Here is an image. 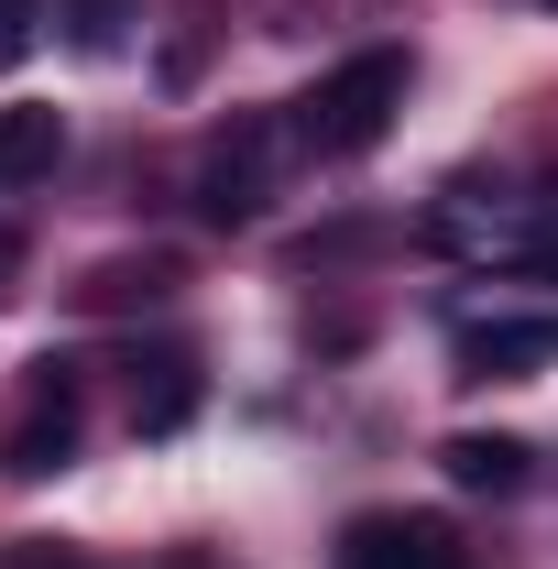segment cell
Returning <instances> with one entry per match:
<instances>
[{"instance_id":"obj_1","label":"cell","mask_w":558,"mask_h":569,"mask_svg":"<svg viewBox=\"0 0 558 569\" xmlns=\"http://www.w3.org/2000/svg\"><path fill=\"white\" fill-rule=\"evenodd\" d=\"M406 56L395 44H361L350 67H329L307 99H296V142L318 153V164H350V153H372V142L395 132V110H406Z\"/></svg>"},{"instance_id":"obj_2","label":"cell","mask_w":558,"mask_h":569,"mask_svg":"<svg viewBox=\"0 0 558 569\" xmlns=\"http://www.w3.org/2000/svg\"><path fill=\"white\" fill-rule=\"evenodd\" d=\"M77 427H88L77 372H67V361H33L22 395H11V417H0V482H44V471H67V460H77Z\"/></svg>"},{"instance_id":"obj_3","label":"cell","mask_w":558,"mask_h":569,"mask_svg":"<svg viewBox=\"0 0 558 569\" xmlns=\"http://www.w3.org/2000/svg\"><path fill=\"white\" fill-rule=\"evenodd\" d=\"M558 198H515V187H449L427 209V241L438 252H471V263H537Z\"/></svg>"},{"instance_id":"obj_4","label":"cell","mask_w":558,"mask_h":569,"mask_svg":"<svg viewBox=\"0 0 558 569\" xmlns=\"http://www.w3.org/2000/svg\"><path fill=\"white\" fill-rule=\"evenodd\" d=\"M263 176H275V132H263V121L219 132V142H209V164H198V219H209V230L263 219Z\"/></svg>"},{"instance_id":"obj_5","label":"cell","mask_w":558,"mask_h":569,"mask_svg":"<svg viewBox=\"0 0 558 569\" xmlns=\"http://www.w3.org/2000/svg\"><path fill=\"white\" fill-rule=\"evenodd\" d=\"M340 569H471V548L438 515H350Z\"/></svg>"},{"instance_id":"obj_6","label":"cell","mask_w":558,"mask_h":569,"mask_svg":"<svg viewBox=\"0 0 558 569\" xmlns=\"http://www.w3.org/2000/svg\"><path fill=\"white\" fill-rule=\"evenodd\" d=\"M460 372H482V383L558 372V307L548 318H471V329H460Z\"/></svg>"},{"instance_id":"obj_7","label":"cell","mask_w":558,"mask_h":569,"mask_svg":"<svg viewBox=\"0 0 558 569\" xmlns=\"http://www.w3.org/2000/svg\"><path fill=\"white\" fill-rule=\"evenodd\" d=\"M438 471H449L460 493H526V438L460 427V438H438Z\"/></svg>"},{"instance_id":"obj_8","label":"cell","mask_w":558,"mask_h":569,"mask_svg":"<svg viewBox=\"0 0 558 569\" xmlns=\"http://www.w3.org/2000/svg\"><path fill=\"white\" fill-rule=\"evenodd\" d=\"M56 153H67V121L56 110H0V187L56 176Z\"/></svg>"},{"instance_id":"obj_9","label":"cell","mask_w":558,"mask_h":569,"mask_svg":"<svg viewBox=\"0 0 558 569\" xmlns=\"http://www.w3.org/2000/svg\"><path fill=\"white\" fill-rule=\"evenodd\" d=\"M187 417H198V361L165 351V361H153V383L132 395V438H176Z\"/></svg>"},{"instance_id":"obj_10","label":"cell","mask_w":558,"mask_h":569,"mask_svg":"<svg viewBox=\"0 0 558 569\" xmlns=\"http://www.w3.org/2000/svg\"><path fill=\"white\" fill-rule=\"evenodd\" d=\"M56 22H67L77 56H121V44H132V22H142V0H56Z\"/></svg>"},{"instance_id":"obj_11","label":"cell","mask_w":558,"mask_h":569,"mask_svg":"<svg viewBox=\"0 0 558 569\" xmlns=\"http://www.w3.org/2000/svg\"><path fill=\"white\" fill-rule=\"evenodd\" d=\"M33 22H44V0H0V67L33 56Z\"/></svg>"},{"instance_id":"obj_12","label":"cell","mask_w":558,"mask_h":569,"mask_svg":"<svg viewBox=\"0 0 558 569\" xmlns=\"http://www.w3.org/2000/svg\"><path fill=\"white\" fill-rule=\"evenodd\" d=\"M11 274H22V241H11V230H0V296H11Z\"/></svg>"},{"instance_id":"obj_13","label":"cell","mask_w":558,"mask_h":569,"mask_svg":"<svg viewBox=\"0 0 558 569\" xmlns=\"http://www.w3.org/2000/svg\"><path fill=\"white\" fill-rule=\"evenodd\" d=\"M165 569H219V559H165Z\"/></svg>"}]
</instances>
